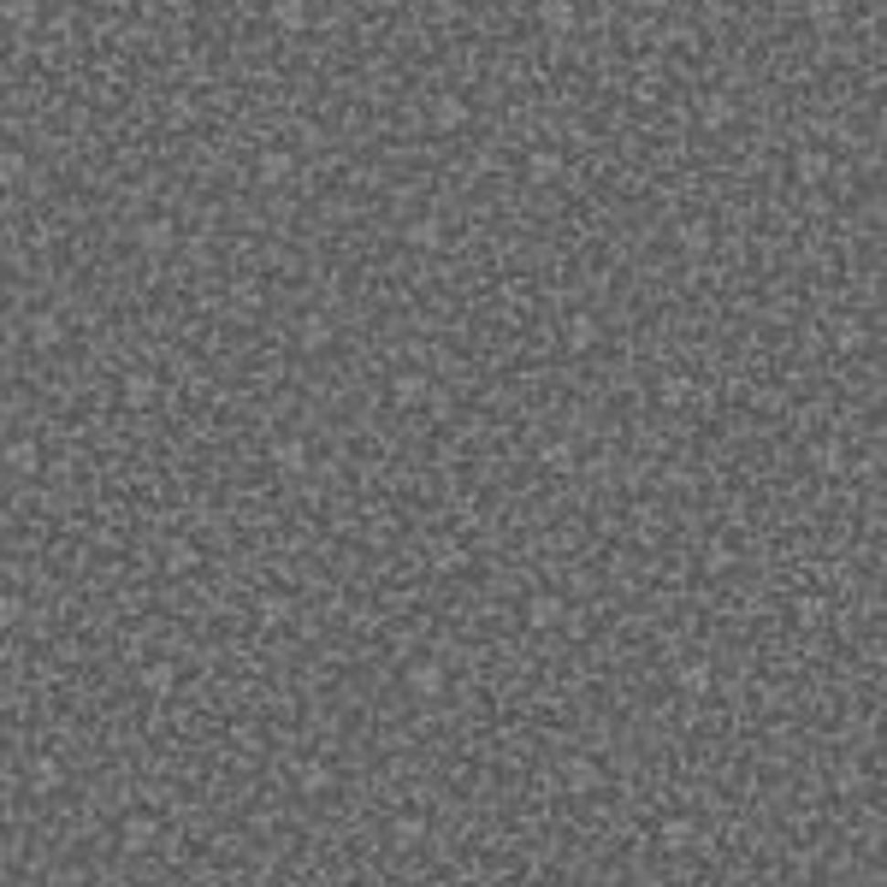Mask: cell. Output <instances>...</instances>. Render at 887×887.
I'll return each instance as SVG.
<instances>
[{"label": "cell", "mask_w": 887, "mask_h": 887, "mask_svg": "<svg viewBox=\"0 0 887 887\" xmlns=\"http://www.w3.org/2000/svg\"><path fill=\"white\" fill-rule=\"evenodd\" d=\"M562 178V154L556 148H533L527 154V184H556Z\"/></svg>", "instance_id": "obj_15"}, {"label": "cell", "mask_w": 887, "mask_h": 887, "mask_svg": "<svg viewBox=\"0 0 887 887\" xmlns=\"http://www.w3.org/2000/svg\"><path fill=\"white\" fill-rule=\"evenodd\" d=\"M663 403L669 408H686V403H692V385H686V379H669L663 385Z\"/></svg>", "instance_id": "obj_31"}, {"label": "cell", "mask_w": 887, "mask_h": 887, "mask_svg": "<svg viewBox=\"0 0 887 887\" xmlns=\"http://www.w3.org/2000/svg\"><path fill=\"white\" fill-rule=\"evenodd\" d=\"M710 686V663H686L681 669V692H704Z\"/></svg>", "instance_id": "obj_28"}, {"label": "cell", "mask_w": 887, "mask_h": 887, "mask_svg": "<svg viewBox=\"0 0 887 887\" xmlns=\"http://www.w3.org/2000/svg\"><path fill=\"white\" fill-rule=\"evenodd\" d=\"M427 119H432V131H461V124H468V101H461V95H432V107H427Z\"/></svg>", "instance_id": "obj_8"}, {"label": "cell", "mask_w": 887, "mask_h": 887, "mask_svg": "<svg viewBox=\"0 0 887 887\" xmlns=\"http://www.w3.org/2000/svg\"><path fill=\"white\" fill-rule=\"evenodd\" d=\"M574 0H539V30L544 36H574Z\"/></svg>", "instance_id": "obj_10"}, {"label": "cell", "mask_w": 887, "mask_h": 887, "mask_svg": "<svg viewBox=\"0 0 887 887\" xmlns=\"http://www.w3.org/2000/svg\"><path fill=\"white\" fill-rule=\"evenodd\" d=\"M326 787H332V769H326V764H302V793H308V798H320Z\"/></svg>", "instance_id": "obj_27"}, {"label": "cell", "mask_w": 887, "mask_h": 887, "mask_svg": "<svg viewBox=\"0 0 887 887\" xmlns=\"http://www.w3.org/2000/svg\"><path fill=\"white\" fill-rule=\"evenodd\" d=\"M793 616H798V628H817V621H822V597H798Z\"/></svg>", "instance_id": "obj_30"}, {"label": "cell", "mask_w": 887, "mask_h": 887, "mask_svg": "<svg viewBox=\"0 0 887 887\" xmlns=\"http://www.w3.org/2000/svg\"><path fill=\"white\" fill-rule=\"evenodd\" d=\"M154 396H160V379H154V373L131 367V373L119 379V403L131 408V415H143V408H154Z\"/></svg>", "instance_id": "obj_5"}, {"label": "cell", "mask_w": 887, "mask_h": 887, "mask_svg": "<svg viewBox=\"0 0 887 887\" xmlns=\"http://www.w3.org/2000/svg\"><path fill=\"white\" fill-rule=\"evenodd\" d=\"M562 781H568V793H597V787H604V769H597L592 757H568Z\"/></svg>", "instance_id": "obj_14"}, {"label": "cell", "mask_w": 887, "mask_h": 887, "mask_svg": "<svg viewBox=\"0 0 887 887\" xmlns=\"http://www.w3.org/2000/svg\"><path fill=\"white\" fill-rule=\"evenodd\" d=\"M308 461H314V449H308L302 438H279V444H272V468H279V473H308Z\"/></svg>", "instance_id": "obj_13"}, {"label": "cell", "mask_w": 887, "mask_h": 887, "mask_svg": "<svg viewBox=\"0 0 887 887\" xmlns=\"http://www.w3.org/2000/svg\"><path fill=\"white\" fill-rule=\"evenodd\" d=\"M681 243H686V248H704L710 231H704V225H681Z\"/></svg>", "instance_id": "obj_35"}, {"label": "cell", "mask_w": 887, "mask_h": 887, "mask_svg": "<svg viewBox=\"0 0 887 887\" xmlns=\"http://www.w3.org/2000/svg\"><path fill=\"white\" fill-rule=\"evenodd\" d=\"M834 343H840V349H864V326H858V320H840V326H834Z\"/></svg>", "instance_id": "obj_29"}, {"label": "cell", "mask_w": 887, "mask_h": 887, "mask_svg": "<svg viewBox=\"0 0 887 887\" xmlns=\"http://www.w3.org/2000/svg\"><path fill=\"white\" fill-rule=\"evenodd\" d=\"M290 616V604H284V597H267V604H260V621H284Z\"/></svg>", "instance_id": "obj_36"}, {"label": "cell", "mask_w": 887, "mask_h": 887, "mask_svg": "<svg viewBox=\"0 0 887 887\" xmlns=\"http://www.w3.org/2000/svg\"><path fill=\"white\" fill-rule=\"evenodd\" d=\"M521 621H527L533 633H551L568 621V604H562L556 592H527V604H521Z\"/></svg>", "instance_id": "obj_2"}, {"label": "cell", "mask_w": 887, "mask_h": 887, "mask_svg": "<svg viewBox=\"0 0 887 887\" xmlns=\"http://www.w3.org/2000/svg\"><path fill=\"white\" fill-rule=\"evenodd\" d=\"M255 178L267 184V190L290 184V178H296V154H290V148H260V160H255Z\"/></svg>", "instance_id": "obj_6"}, {"label": "cell", "mask_w": 887, "mask_h": 887, "mask_svg": "<svg viewBox=\"0 0 887 887\" xmlns=\"http://www.w3.org/2000/svg\"><path fill=\"white\" fill-rule=\"evenodd\" d=\"M195 562H202V556H195V544H184V539L166 544V568H172V574H190Z\"/></svg>", "instance_id": "obj_25"}, {"label": "cell", "mask_w": 887, "mask_h": 887, "mask_svg": "<svg viewBox=\"0 0 887 887\" xmlns=\"http://www.w3.org/2000/svg\"><path fill=\"white\" fill-rule=\"evenodd\" d=\"M403 686L420 698V704H432V698H444L449 674H444V663H438V657H420V663H408V669H403Z\"/></svg>", "instance_id": "obj_1"}, {"label": "cell", "mask_w": 887, "mask_h": 887, "mask_svg": "<svg viewBox=\"0 0 887 887\" xmlns=\"http://www.w3.org/2000/svg\"><path fill=\"white\" fill-rule=\"evenodd\" d=\"M154 834H160V822L143 817V810H131V817L119 822V846H124V852H148V846H154Z\"/></svg>", "instance_id": "obj_9"}, {"label": "cell", "mask_w": 887, "mask_h": 887, "mask_svg": "<svg viewBox=\"0 0 887 887\" xmlns=\"http://www.w3.org/2000/svg\"><path fill=\"white\" fill-rule=\"evenodd\" d=\"M172 243H178V225H172L166 214L136 225V248H143V255H172Z\"/></svg>", "instance_id": "obj_7"}, {"label": "cell", "mask_w": 887, "mask_h": 887, "mask_svg": "<svg viewBox=\"0 0 887 887\" xmlns=\"http://www.w3.org/2000/svg\"><path fill=\"white\" fill-rule=\"evenodd\" d=\"M793 178L798 184H822V178H829V154H822V148H798V154H793Z\"/></svg>", "instance_id": "obj_16"}, {"label": "cell", "mask_w": 887, "mask_h": 887, "mask_svg": "<svg viewBox=\"0 0 887 887\" xmlns=\"http://www.w3.org/2000/svg\"><path fill=\"white\" fill-rule=\"evenodd\" d=\"M704 568H734V551H728V544H710V551H704Z\"/></svg>", "instance_id": "obj_34"}, {"label": "cell", "mask_w": 887, "mask_h": 887, "mask_svg": "<svg viewBox=\"0 0 887 887\" xmlns=\"http://www.w3.org/2000/svg\"><path fill=\"white\" fill-rule=\"evenodd\" d=\"M36 18H42V0H6V24L12 30H36Z\"/></svg>", "instance_id": "obj_22"}, {"label": "cell", "mask_w": 887, "mask_h": 887, "mask_svg": "<svg viewBox=\"0 0 887 887\" xmlns=\"http://www.w3.org/2000/svg\"><path fill=\"white\" fill-rule=\"evenodd\" d=\"M385 391H391V403H396V408H420V403H432V379H427L420 367H396Z\"/></svg>", "instance_id": "obj_3"}, {"label": "cell", "mask_w": 887, "mask_h": 887, "mask_svg": "<svg viewBox=\"0 0 887 887\" xmlns=\"http://www.w3.org/2000/svg\"><path fill=\"white\" fill-rule=\"evenodd\" d=\"M597 337H604V326H597V314H592V308H574V314H562V343H568L574 355L597 349Z\"/></svg>", "instance_id": "obj_4"}, {"label": "cell", "mask_w": 887, "mask_h": 887, "mask_svg": "<svg viewBox=\"0 0 887 887\" xmlns=\"http://www.w3.org/2000/svg\"><path fill=\"white\" fill-rule=\"evenodd\" d=\"M0 178H6V184L24 178V154H18V148H6V160H0Z\"/></svg>", "instance_id": "obj_33"}, {"label": "cell", "mask_w": 887, "mask_h": 887, "mask_svg": "<svg viewBox=\"0 0 887 887\" xmlns=\"http://www.w3.org/2000/svg\"><path fill=\"white\" fill-rule=\"evenodd\" d=\"M6 468L18 473V480H30V473L42 468V449H36L30 438H12V444H6Z\"/></svg>", "instance_id": "obj_17"}, {"label": "cell", "mask_w": 887, "mask_h": 887, "mask_svg": "<svg viewBox=\"0 0 887 887\" xmlns=\"http://www.w3.org/2000/svg\"><path fill=\"white\" fill-rule=\"evenodd\" d=\"M59 781H66V769H59V757H36V764H30V787H36V793H54Z\"/></svg>", "instance_id": "obj_20"}, {"label": "cell", "mask_w": 887, "mask_h": 887, "mask_svg": "<svg viewBox=\"0 0 887 887\" xmlns=\"http://www.w3.org/2000/svg\"><path fill=\"white\" fill-rule=\"evenodd\" d=\"M326 343H332V320H326V314H302V320H296V349L320 355Z\"/></svg>", "instance_id": "obj_12"}, {"label": "cell", "mask_w": 887, "mask_h": 887, "mask_svg": "<svg viewBox=\"0 0 887 887\" xmlns=\"http://www.w3.org/2000/svg\"><path fill=\"white\" fill-rule=\"evenodd\" d=\"M24 332H30V343H36V349H54L59 337H66L59 314H30V326H24Z\"/></svg>", "instance_id": "obj_19"}, {"label": "cell", "mask_w": 887, "mask_h": 887, "mask_svg": "<svg viewBox=\"0 0 887 887\" xmlns=\"http://www.w3.org/2000/svg\"><path fill=\"white\" fill-rule=\"evenodd\" d=\"M267 18L279 24V30H290V36H302L308 24H314V12H308V0H272L267 6Z\"/></svg>", "instance_id": "obj_11"}, {"label": "cell", "mask_w": 887, "mask_h": 887, "mask_svg": "<svg viewBox=\"0 0 887 887\" xmlns=\"http://www.w3.org/2000/svg\"><path fill=\"white\" fill-rule=\"evenodd\" d=\"M403 237H408L415 248H438V243H444V225H438V214H420V219L403 225Z\"/></svg>", "instance_id": "obj_18"}, {"label": "cell", "mask_w": 887, "mask_h": 887, "mask_svg": "<svg viewBox=\"0 0 887 887\" xmlns=\"http://www.w3.org/2000/svg\"><path fill=\"white\" fill-rule=\"evenodd\" d=\"M692 840H698V829L686 817H669L663 822V846H669V852H681V846H692Z\"/></svg>", "instance_id": "obj_23"}, {"label": "cell", "mask_w": 887, "mask_h": 887, "mask_svg": "<svg viewBox=\"0 0 887 887\" xmlns=\"http://www.w3.org/2000/svg\"><path fill=\"white\" fill-rule=\"evenodd\" d=\"M728 119H734V107L722 101V95H716V101H704V124H716V131H722V124H728Z\"/></svg>", "instance_id": "obj_32"}, {"label": "cell", "mask_w": 887, "mask_h": 887, "mask_svg": "<svg viewBox=\"0 0 887 887\" xmlns=\"http://www.w3.org/2000/svg\"><path fill=\"white\" fill-rule=\"evenodd\" d=\"M143 686H148V698H166L172 686H178V669H172V663H148L143 669Z\"/></svg>", "instance_id": "obj_21"}, {"label": "cell", "mask_w": 887, "mask_h": 887, "mask_svg": "<svg viewBox=\"0 0 887 887\" xmlns=\"http://www.w3.org/2000/svg\"><path fill=\"white\" fill-rule=\"evenodd\" d=\"M6 887H36V882H24V876H18V882H6Z\"/></svg>", "instance_id": "obj_37"}, {"label": "cell", "mask_w": 887, "mask_h": 887, "mask_svg": "<svg viewBox=\"0 0 887 887\" xmlns=\"http://www.w3.org/2000/svg\"><path fill=\"white\" fill-rule=\"evenodd\" d=\"M284 887H296V882H284Z\"/></svg>", "instance_id": "obj_40"}, {"label": "cell", "mask_w": 887, "mask_h": 887, "mask_svg": "<svg viewBox=\"0 0 887 887\" xmlns=\"http://www.w3.org/2000/svg\"><path fill=\"white\" fill-rule=\"evenodd\" d=\"M817 887H840V882H817Z\"/></svg>", "instance_id": "obj_38"}, {"label": "cell", "mask_w": 887, "mask_h": 887, "mask_svg": "<svg viewBox=\"0 0 887 887\" xmlns=\"http://www.w3.org/2000/svg\"><path fill=\"white\" fill-rule=\"evenodd\" d=\"M551 887H568V882H551Z\"/></svg>", "instance_id": "obj_39"}, {"label": "cell", "mask_w": 887, "mask_h": 887, "mask_svg": "<svg viewBox=\"0 0 887 887\" xmlns=\"http://www.w3.org/2000/svg\"><path fill=\"white\" fill-rule=\"evenodd\" d=\"M539 461H544V468H551V473H568V468H574V449L551 438V444H544V449H539Z\"/></svg>", "instance_id": "obj_26"}, {"label": "cell", "mask_w": 887, "mask_h": 887, "mask_svg": "<svg viewBox=\"0 0 887 887\" xmlns=\"http://www.w3.org/2000/svg\"><path fill=\"white\" fill-rule=\"evenodd\" d=\"M391 840L396 846H420V840H427V822H420V817H396L391 822Z\"/></svg>", "instance_id": "obj_24"}]
</instances>
